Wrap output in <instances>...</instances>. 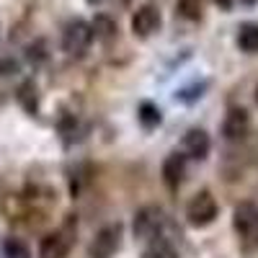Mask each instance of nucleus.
Returning a JSON list of instances; mask_svg holds the SVG:
<instances>
[{
    "instance_id": "1",
    "label": "nucleus",
    "mask_w": 258,
    "mask_h": 258,
    "mask_svg": "<svg viewBox=\"0 0 258 258\" xmlns=\"http://www.w3.org/2000/svg\"><path fill=\"white\" fill-rule=\"evenodd\" d=\"M217 217H220V204H217V199H214L212 191L202 188V191H197L188 199V204H186V222L191 227H197V230L209 227Z\"/></svg>"
},
{
    "instance_id": "2",
    "label": "nucleus",
    "mask_w": 258,
    "mask_h": 258,
    "mask_svg": "<svg viewBox=\"0 0 258 258\" xmlns=\"http://www.w3.org/2000/svg\"><path fill=\"white\" fill-rule=\"evenodd\" d=\"M93 26L85 18H70L62 29V49L70 57H83L93 44Z\"/></svg>"
},
{
    "instance_id": "3",
    "label": "nucleus",
    "mask_w": 258,
    "mask_h": 258,
    "mask_svg": "<svg viewBox=\"0 0 258 258\" xmlns=\"http://www.w3.org/2000/svg\"><path fill=\"white\" fill-rule=\"evenodd\" d=\"M165 225V212L163 207L158 204H145L135 212V220H132V235L137 240H150L155 238V235H160Z\"/></svg>"
},
{
    "instance_id": "4",
    "label": "nucleus",
    "mask_w": 258,
    "mask_h": 258,
    "mask_svg": "<svg viewBox=\"0 0 258 258\" xmlns=\"http://www.w3.org/2000/svg\"><path fill=\"white\" fill-rule=\"evenodd\" d=\"M232 230L243 243L248 245L258 243V204L255 202L245 199L232 209Z\"/></svg>"
},
{
    "instance_id": "5",
    "label": "nucleus",
    "mask_w": 258,
    "mask_h": 258,
    "mask_svg": "<svg viewBox=\"0 0 258 258\" xmlns=\"http://www.w3.org/2000/svg\"><path fill=\"white\" fill-rule=\"evenodd\" d=\"M121 222H111L96 232V238L88 245V258H114L121 245Z\"/></svg>"
},
{
    "instance_id": "6",
    "label": "nucleus",
    "mask_w": 258,
    "mask_h": 258,
    "mask_svg": "<svg viewBox=\"0 0 258 258\" xmlns=\"http://www.w3.org/2000/svg\"><path fill=\"white\" fill-rule=\"evenodd\" d=\"M73 238L75 235L70 227H62V230L44 235L39 243V258H68V253L73 248Z\"/></svg>"
},
{
    "instance_id": "7",
    "label": "nucleus",
    "mask_w": 258,
    "mask_h": 258,
    "mask_svg": "<svg viewBox=\"0 0 258 258\" xmlns=\"http://www.w3.org/2000/svg\"><path fill=\"white\" fill-rule=\"evenodd\" d=\"M250 132V114L243 106H232L222 121V137L227 142H243Z\"/></svg>"
},
{
    "instance_id": "8",
    "label": "nucleus",
    "mask_w": 258,
    "mask_h": 258,
    "mask_svg": "<svg viewBox=\"0 0 258 258\" xmlns=\"http://www.w3.org/2000/svg\"><path fill=\"white\" fill-rule=\"evenodd\" d=\"M160 176H163V183H165L168 191H178V186L183 183V176H186V155L183 153H170L163 160Z\"/></svg>"
},
{
    "instance_id": "9",
    "label": "nucleus",
    "mask_w": 258,
    "mask_h": 258,
    "mask_svg": "<svg viewBox=\"0 0 258 258\" xmlns=\"http://www.w3.org/2000/svg\"><path fill=\"white\" fill-rule=\"evenodd\" d=\"M212 150V140L202 126H194L183 135V155L191 160H204Z\"/></svg>"
},
{
    "instance_id": "10",
    "label": "nucleus",
    "mask_w": 258,
    "mask_h": 258,
    "mask_svg": "<svg viewBox=\"0 0 258 258\" xmlns=\"http://www.w3.org/2000/svg\"><path fill=\"white\" fill-rule=\"evenodd\" d=\"M158 29H160V13L153 6H142V8H137L132 13V34L135 36L147 39V36H153Z\"/></svg>"
},
{
    "instance_id": "11",
    "label": "nucleus",
    "mask_w": 258,
    "mask_h": 258,
    "mask_svg": "<svg viewBox=\"0 0 258 258\" xmlns=\"http://www.w3.org/2000/svg\"><path fill=\"white\" fill-rule=\"evenodd\" d=\"M142 258H181V255H178L176 245L170 243L168 238H160V235H155V238L145 240Z\"/></svg>"
},
{
    "instance_id": "12",
    "label": "nucleus",
    "mask_w": 258,
    "mask_h": 258,
    "mask_svg": "<svg viewBox=\"0 0 258 258\" xmlns=\"http://www.w3.org/2000/svg\"><path fill=\"white\" fill-rule=\"evenodd\" d=\"M238 47L245 54H255L258 52V24H243L238 29Z\"/></svg>"
},
{
    "instance_id": "13",
    "label": "nucleus",
    "mask_w": 258,
    "mask_h": 258,
    "mask_svg": "<svg viewBox=\"0 0 258 258\" xmlns=\"http://www.w3.org/2000/svg\"><path fill=\"white\" fill-rule=\"evenodd\" d=\"M137 119H140V124H142L145 129H155V126H160L163 114H160V109H158L153 101H142V103L137 106Z\"/></svg>"
},
{
    "instance_id": "14",
    "label": "nucleus",
    "mask_w": 258,
    "mask_h": 258,
    "mask_svg": "<svg viewBox=\"0 0 258 258\" xmlns=\"http://www.w3.org/2000/svg\"><path fill=\"white\" fill-rule=\"evenodd\" d=\"M91 26H93V36L101 39V41H111V39L116 36V31H119L116 24H114V18L103 16V13L93 18V24H91Z\"/></svg>"
},
{
    "instance_id": "15",
    "label": "nucleus",
    "mask_w": 258,
    "mask_h": 258,
    "mask_svg": "<svg viewBox=\"0 0 258 258\" xmlns=\"http://www.w3.org/2000/svg\"><path fill=\"white\" fill-rule=\"evenodd\" d=\"M18 103L24 106L29 114H36V109H39V96H36V85H34V80L21 83V88H18Z\"/></svg>"
},
{
    "instance_id": "16",
    "label": "nucleus",
    "mask_w": 258,
    "mask_h": 258,
    "mask_svg": "<svg viewBox=\"0 0 258 258\" xmlns=\"http://www.w3.org/2000/svg\"><path fill=\"white\" fill-rule=\"evenodd\" d=\"M0 250H3V258H31V250L29 245L21 240V238H3V243H0Z\"/></svg>"
},
{
    "instance_id": "17",
    "label": "nucleus",
    "mask_w": 258,
    "mask_h": 258,
    "mask_svg": "<svg viewBox=\"0 0 258 258\" xmlns=\"http://www.w3.org/2000/svg\"><path fill=\"white\" fill-rule=\"evenodd\" d=\"M176 11H178V16H183L186 21H199V18H202V0H178Z\"/></svg>"
},
{
    "instance_id": "18",
    "label": "nucleus",
    "mask_w": 258,
    "mask_h": 258,
    "mask_svg": "<svg viewBox=\"0 0 258 258\" xmlns=\"http://www.w3.org/2000/svg\"><path fill=\"white\" fill-rule=\"evenodd\" d=\"M26 57H29L31 64H41L47 59V44H44V41H34V44H29Z\"/></svg>"
},
{
    "instance_id": "19",
    "label": "nucleus",
    "mask_w": 258,
    "mask_h": 258,
    "mask_svg": "<svg viewBox=\"0 0 258 258\" xmlns=\"http://www.w3.org/2000/svg\"><path fill=\"white\" fill-rule=\"evenodd\" d=\"M18 73V62L13 57H0V75H16Z\"/></svg>"
},
{
    "instance_id": "20",
    "label": "nucleus",
    "mask_w": 258,
    "mask_h": 258,
    "mask_svg": "<svg viewBox=\"0 0 258 258\" xmlns=\"http://www.w3.org/2000/svg\"><path fill=\"white\" fill-rule=\"evenodd\" d=\"M214 6H217L220 11H232L235 8V3H238V0H212Z\"/></svg>"
},
{
    "instance_id": "21",
    "label": "nucleus",
    "mask_w": 258,
    "mask_h": 258,
    "mask_svg": "<svg viewBox=\"0 0 258 258\" xmlns=\"http://www.w3.org/2000/svg\"><path fill=\"white\" fill-rule=\"evenodd\" d=\"M88 3H91V6H96V3H101V0H88Z\"/></svg>"
},
{
    "instance_id": "22",
    "label": "nucleus",
    "mask_w": 258,
    "mask_h": 258,
    "mask_svg": "<svg viewBox=\"0 0 258 258\" xmlns=\"http://www.w3.org/2000/svg\"><path fill=\"white\" fill-rule=\"evenodd\" d=\"M255 103H258V88H255Z\"/></svg>"
},
{
    "instance_id": "23",
    "label": "nucleus",
    "mask_w": 258,
    "mask_h": 258,
    "mask_svg": "<svg viewBox=\"0 0 258 258\" xmlns=\"http://www.w3.org/2000/svg\"><path fill=\"white\" fill-rule=\"evenodd\" d=\"M248 3H253V0H248Z\"/></svg>"
}]
</instances>
